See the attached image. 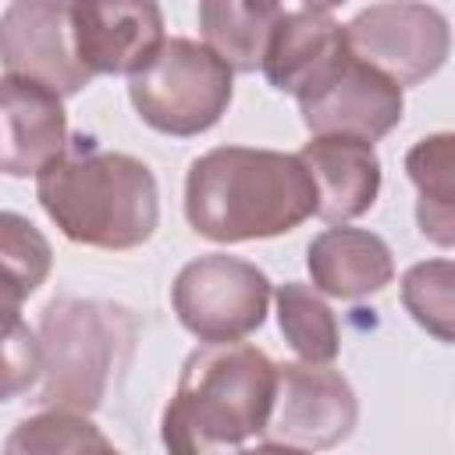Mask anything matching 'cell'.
<instances>
[{"instance_id":"1","label":"cell","mask_w":455,"mask_h":455,"mask_svg":"<svg viewBox=\"0 0 455 455\" xmlns=\"http://www.w3.org/2000/svg\"><path fill=\"white\" fill-rule=\"evenodd\" d=\"M316 213V188L295 153L217 146L192 160L185 217L210 242H249L295 231Z\"/></svg>"},{"instance_id":"2","label":"cell","mask_w":455,"mask_h":455,"mask_svg":"<svg viewBox=\"0 0 455 455\" xmlns=\"http://www.w3.org/2000/svg\"><path fill=\"white\" fill-rule=\"evenodd\" d=\"M277 391V366L245 341L196 348L164 409L160 437L167 455H238L267 430Z\"/></svg>"},{"instance_id":"3","label":"cell","mask_w":455,"mask_h":455,"mask_svg":"<svg viewBox=\"0 0 455 455\" xmlns=\"http://www.w3.org/2000/svg\"><path fill=\"white\" fill-rule=\"evenodd\" d=\"M64 153L36 174V196L64 238L92 249H135L160 220L153 171L128 153L71 139Z\"/></svg>"},{"instance_id":"4","label":"cell","mask_w":455,"mask_h":455,"mask_svg":"<svg viewBox=\"0 0 455 455\" xmlns=\"http://www.w3.org/2000/svg\"><path fill=\"white\" fill-rule=\"evenodd\" d=\"M135 331L139 323L124 306L71 295L53 299L39 320L43 387L36 402L82 416L100 409L114 373L128 366Z\"/></svg>"},{"instance_id":"5","label":"cell","mask_w":455,"mask_h":455,"mask_svg":"<svg viewBox=\"0 0 455 455\" xmlns=\"http://www.w3.org/2000/svg\"><path fill=\"white\" fill-rule=\"evenodd\" d=\"M231 68L196 39H164L153 60L128 78L139 117L164 135H199L231 103Z\"/></svg>"},{"instance_id":"6","label":"cell","mask_w":455,"mask_h":455,"mask_svg":"<svg viewBox=\"0 0 455 455\" xmlns=\"http://www.w3.org/2000/svg\"><path fill=\"white\" fill-rule=\"evenodd\" d=\"M171 302L181 327L203 345H231L267 320L270 277L249 259L210 252L178 270Z\"/></svg>"},{"instance_id":"7","label":"cell","mask_w":455,"mask_h":455,"mask_svg":"<svg viewBox=\"0 0 455 455\" xmlns=\"http://www.w3.org/2000/svg\"><path fill=\"white\" fill-rule=\"evenodd\" d=\"M341 32L348 53L391 78L398 89L441 71L451 46L444 14L427 4H373Z\"/></svg>"},{"instance_id":"8","label":"cell","mask_w":455,"mask_h":455,"mask_svg":"<svg viewBox=\"0 0 455 455\" xmlns=\"http://www.w3.org/2000/svg\"><path fill=\"white\" fill-rule=\"evenodd\" d=\"M309 135H348L373 142L402 121V89L380 71L355 60L348 50L299 96Z\"/></svg>"},{"instance_id":"9","label":"cell","mask_w":455,"mask_h":455,"mask_svg":"<svg viewBox=\"0 0 455 455\" xmlns=\"http://www.w3.org/2000/svg\"><path fill=\"white\" fill-rule=\"evenodd\" d=\"M359 419L352 384L327 366L284 363L277 366V391L267 430L277 444L320 451L341 444Z\"/></svg>"},{"instance_id":"10","label":"cell","mask_w":455,"mask_h":455,"mask_svg":"<svg viewBox=\"0 0 455 455\" xmlns=\"http://www.w3.org/2000/svg\"><path fill=\"white\" fill-rule=\"evenodd\" d=\"M0 64L7 75L39 82L57 96H75L92 82L75 57L71 4L60 0L7 4L0 14Z\"/></svg>"},{"instance_id":"11","label":"cell","mask_w":455,"mask_h":455,"mask_svg":"<svg viewBox=\"0 0 455 455\" xmlns=\"http://www.w3.org/2000/svg\"><path fill=\"white\" fill-rule=\"evenodd\" d=\"M75 57L89 75H135L164 46V14L146 0L71 4Z\"/></svg>"},{"instance_id":"12","label":"cell","mask_w":455,"mask_h":455,"mask_svg":"<svg viewBox=\"0 0 455 455\" xmlns=\"http://www.w3.org/2000/svg\"><path fill=\"white\" fill-rule=\"evenodd\" d=\"M68 146V114L53 89L4 75L0 78V171L11 178L39 174Z\"/></svg>"},{"instance_id":"13","label":"cell","mask_w":455,"mask_h":455,"mask_svg":"<svg viewBox=\"0 0 455 455\" xmlns=\"http://www.w3.org/2000/svg\"><path fill=\"white\" fill-rule=\"evenodd\" d=\"M295 156L316 188V217L345 224L377 203L380 160L373 142L348 135H313Z\"/></svg>"},{"instance_id":"14","label":"cell","mask_w":455,"mask_h":455,"mask_svg":"<svg viewBox=\"0 0 455 455\" xmlns=\"http://www.w3.org/2000/svg\"><path fill=\"white\" fill-rule=\"evenodd\" d=\"M345 50H348L345 46V32H341V25H338L331 7H323V4L281 7L259 68H263L267 82L277 92L299 96Z\"/></svg>"},{"instance_id":"15","label":"cell","mask_w":455,"mask_h":455,"mask_svg":"<svg viewBox=\"0 0 455 455\" xmlns=\"http://www.w3.org/2000/svg\"><path fill=\"white\" fill-rule=\"evenodd\" d=\"M306 267L313 277V291L355 302L395 277V256L387 242L366 228H327L306 249Z\"/></svg>"},{"instance_id":"16","label":"cell","mask_w":455,"mask_h":455,"mask_svg":"<svg viewBox=\"0 0 455 455\" xmlns=\"http://www.w3.org/2000/svg\"><path fill=\"white\" fill-rule=\"evenodd\" d=\"M277 14H281L277 4L203 0L199 4V28L206 39L203 46L231 71H256L263 64Z\"/></svg>"},{"instance_id":"17","label":"cell","mask_w":455,"mask_h":455,"mask_svg":"<svg viewBox=\"0 0 455 455\" xmlns=\"http://www.w3.org/2000/svg\"><path fill=\"white\" fill-rule=\"evenodd\" d=\"M451 164H455V139L448 132L419 139L409 153H405V171L419 192V206H416V220L419 231L437 242V245H451L455 242V210H451Z\"/></svg>"},{"instance_id":"18","label":"cell","mask_w":455,"mask_h":455,"mask_svg":"<svg viewBox=\"0 0 455 455\" xmlns=\"http://www.w3.org/2000/svg\"><path fill=\"white\" fill-rule=\"evenodd\" d=\"M53 249L21 213L0 210V320L21 316V302L50 277Z\"/></svg>"},{"instance_id":"19","label":"cell","mask_w":455,"mask_h":455,"mask_svg":"<svg viewBox=\"0 0 455 455\" xmlns=\"http://www.w3.org/2000/svg\"><path fill=\"white\" fill-rule=\"evenodd\" d=\"M274 302H277L281 334L295 348V355L309 366H327L341 348V334H338V320H334L331 306L320 299V291H313L302 281H284V284H277Z\"/></svg>"},{"instance_id":"20","label":"cell","mask_w":455,"mask_h":455,"mask_svg":"<svg viewBox=\"0 0 455 455\" xmlns=\"http://www.w3.org/2000/svg\"><path fill=\"white\" fill-rule=\"evenodd\" d=\"M451 288L455 267L451 259H427L405 270L402 277V302L419 327H427L437 341H451Z\"/></svg>"},{"instance_id":"21","label":"cell","mask_w":455,"mask_h":455,"mask_svg":"<svg viewBox=\"0 0 455 455\" xmlns=\"http://www.w3.org/2000/svg\"><path fill=\"white\" fill-rule=\"evenodd\" d=\"M43 373L39 338L21 316L0 320V402L25 395Z\"/></svg>"},{"instance_id":"22","label":"cell","mask_w":455,"mask_h":455,"mask_svg":"<svg viewBox=\"0 0 455 455\" xmlns=\"http://www.w3.org/2000/svg\"><path fill=\"white\" fill-rule=\"evenodd\" d=\"M64 455H121L107 437H103V430L100 427H92L85 437H78Z\"/></svg>"},{"instance_id":"23","label":"cell","mask_w":455,"mask_h":455,"mask_svg":"<svg viewBox=\"0 0 455 455\" xmlns=\"http://www.w3.org/2000/svg\"><path fill=\"white\" fill-rule=\"evenodd\" d=\"M238 455H309L302 448H291V444H277V441H267V444H256V448H242Z\"/></svg>"}]
</instances>
